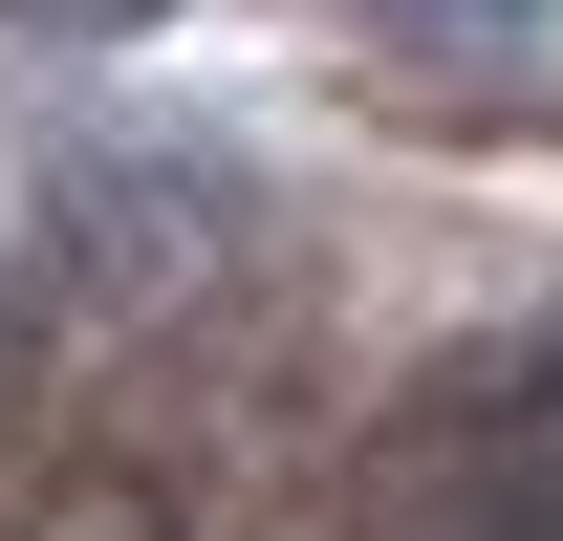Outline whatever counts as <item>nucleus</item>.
<instances>
[{
	"label": "nucleus",
	"mask_w": 563,
	"mask_h": 541,
	"mask_svg": "<svg viewBox=\"0 0 563 541\" xmlns=\"http://www.w3.org/2000/svg\"><path fill=\"white\" fill-rule=\"evenodd\" d=\"M239 239H261V196L217 152H174V131H44L0 174V261H22V303H66V325H196L217 281H239Z\"/></svg>",
	"instance_id": "obj_1"
},
{
	"label": "nucleus",
	"mask_w": 563,
	"mask_h": 541,
	"mask_svg": "<svg viewBox=\"0 0 563 541\" xmlns=\"http://www.w3.org/2000/svg\"><path fill=\"white\" fill-rule=\"evenodd\" d=\"M433 433H563V325L455 346V368H433Z\"/></svg>",
	"instance_id": "obj_2"
},
{
	"label": "nucleus",
	"mask_w": 563,
	"mask_h": 541,
	"mask_svg": "<svg viewBox=\"0 0 563 541\" xmlns=\"http://www.w3.org/2000/svg\"><path fill=\"white\" fill-rule=\"evenodd\" d=\"M0 22H44V44H131V22H174V0H0Z\"/></svg>",
	"instance_id": "obj_3"
},
{
	"label": "nucleus",
	"mask_w": 563,
	"mask_h": 541,
	"mask_svg": "<svg viewBox=\"0 0 563 541\" xmlns=\"http://www.w3.org/2000/svg\"><path fill=\"white\" fill-rule=\"evenodd\" d=\"M44 541H174L152 498H44Z\"/></svg>",
	"instance_id": "obj_4"
}]
</instances>
